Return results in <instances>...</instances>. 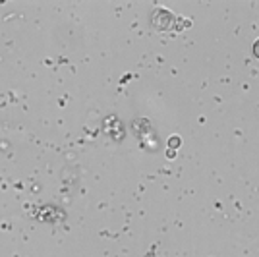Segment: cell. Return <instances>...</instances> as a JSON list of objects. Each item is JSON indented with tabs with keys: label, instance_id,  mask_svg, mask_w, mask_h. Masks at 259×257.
<instances>
[{
	"label": "cell",
	"instance_id": "1",
	"mask_svg": "<svg viewBox=\"0 0 259 257\" xmlns=\"http://www.w3.org/2000/svg\"><path fill=\"white\" fill-rule=\"evenodd\" d=\"M253 54H255V56L259 58V39L255 41V43H253Z\"/></svg>",
	"mask_w": 259,
	"mask_h": 257
},
{
	"label": "cell",
	"instance_id": "2",
	"mask_svg": "<svg viewBox=\"0 0 259 257\" xmlns=\"http://www.w3.org/2000/svg\"><path fill=\"white\" fill-rule=\"evenodd\" d=\"M170 145H180V138H170Z\"/></svg>",
	"mask_w": 259,
	"mask_h": 257
}]
</instances>
